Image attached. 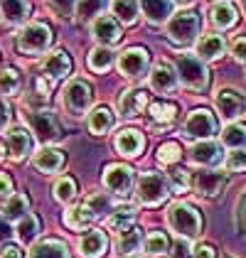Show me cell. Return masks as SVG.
Listing matches in <instances>:
<instances>
[{"instance_id":"cell-1","label":"cell","mask_w":246,"mask_h":258,"mask_svg":"<svg viewBox=\"0 0 246 258\" xmlns=\"http://www.w3.org/2000/svg\"><path fill=\"white\" fill-rule=\"evenodd\" d=\"M167 224L180 238H195L202 229V217L195 207L184 204V202H175L167 209Z\"/></svg>"},{"instance_id":"cell-2","label":"cell","mask_w":246,"mask_h":258,"mask_svg":"<svg viewBox=\"0 0 246 258\" xmlns=\"http://www.w3.org/2000/svg\"><path fill=\"white\" fill-rule=\"evenodd\" d=\"M49 44H52V32H49V27L42 25V22H30V25H25L20 32L15 35L18 52H20V54H27V57L42 54Z\"/></svg>"},{"instance_id":"cell-3","label":"cell","mask_w":246,"mask_h":258,"mask_svg":"<svg viewBox=\"0 0 246 258\" xmlns=\"http://www.w3.org/2000/svg\"><path fill=\"white\" fill-rule=\"evenodd\" d=\"M177 77H180L184 89H190V91H205L207 84H209V72H207L205 61L195 54L177 57Z\"/></svg>"},{"instance_id":"cell-4","label":"cell","mask_w":246,"mask_h":258,"mask_svg":"<svg viewBox=\"0 0 246 258\" xmlns=\"http://www.w3.org/2000/svg\"><path fill=\"white\" fill-rule=\"evenodd\" d=\"M197 32H200V18H197V13H177V15H172L170 22H167V37L170 42H175V44H180V47H187V44H192L195 37H197Z\"/></svg>"},{"instance_id":"cell-5","label":"cell","mask_w":246,"mask_h":258,"mask_svg":"<svg viewBox=\"0 0 246 258\" xmlns=\"http://www.w3.org/2000/svg\"><path fill=\"white\" fill-rule=\"evenodd\" d=\"M61 101H64V108L72 113V116H84L89 108H91V101H94V91L91 86L82 79L69 81L64 86V94H61Z\"/></svg>"},{"instance_id":"cell-6","label":"cell","mask_w":246,"mask_h":258,"mask_svg":"<svg viewBox=\"0 0 246 258\" xmlns=\"http://www.w3.org/2000/svg\"><path fill=\"white\" fill-rule=\"evenodd\" d=\"M167 182L163 175L158 172H143L138 177V187H136V197L145 207H158L165 197H167Z\"/></svg>"},{"instance_id":"cell-7","label":"cell","mask_w":246,"mask_h":258,"mask_svg":"<svg viewBox=\"0 0 246 258\" xmlns=\"http://www.w3.org/2000/svg\"><path fill=\"white\" fill-rule=\"evenodd\" d=\"M22 118H27L30 131L35 133V138L40 140V143L47 145V143L59 140V136H61L59 123H57V118L49 111H27V113H22Z\"/></svg>"},{"instance_id":"cell-8","label":"cell","mask_w":246,"mask_h":258,"mask_svg":"<svg viewBox=\"0 0 246 258\" xmlns=\"http://www.w3.org/2000/svg\"><path fill=\"white\" fill-rule=\"evenodd\" d=\"M217 133V120L214 116L207 111V108H197V111H192L187 120H184L182 125V136L190 140H209L212 136Z\"/></svg>"},{"instance_id":"cell-9","label":"cell","mask_w":246,"mask_h":258,"mask_svg":"<svg viewBox=\"0 0 246 258\" xmlns=\"http://www.w3.org/2000/svg\"><path fill=\"white\" fill-rule=\"evenodd\" d=\"M148 64H150V54L143 47H131L126 49L121 57H118V72H121L126 79H141L145 72H148Z\"/></svg>"},{"instance_id":"cell-10","label":"cell","mask_w":246,"mask_h":258,"mask_svg":"<svg viewBox=\"0 0 246 258\" xmlns=\"http://www.w3.org/2000/svg\"><path fill=\"white\" fill-rule=\"evenodd\" d=\"M103 187L116 197H128L133 187V170L126 165H108L103 170Z\"/></svg>"},{"instance_id":"cell-11","label":"cell","mask_w":246,"mask_h":258,"mask_svg":"<svg viewBox=\"0 0 246 258\" xmlns=\"http://www.w3.org/2000/svg\"><path fill=\"white\" fill-rule=\"evenodd\" d=\"M177 81L180 77L175 74V69L167 61H158L150 72V89L155 94H172L177 89Z\"/></svg>"},{"instance_id":"cell-12","label":"cell","mask_w":246,"mask_h":258,"mask_svg":"<svg viewBox=\"0 0 246 258\" xmlns=\"http://www.w3.org/2000/svg\"><path fill=\"white\" fill-rule=\"evenodd\" d=\"M214 103H217V111L222 113V118L224 120L239 118V116L246 111V99L244 96H239L236 91H231V89H222V91L217 94Z\"/></svg>"},{"instance_id":"cell-13","label":"cell","mask_w":246,"mask_h":258,"mask_svg":"<svg viewBox=\"0 0 246 258\" xmlns=\"http://www.w3.org/2000/svg\"><path fill=\"white\" fill-rule=\"evenodd\" d=\"M195 189L207 199H214L226 184V175L224 172H217V170H205V172H197L192 179Z\"/></svg>"},{"instance_id":"cell-14","label":"cell","mask_w":246,"mask_h":258,"mask_svg":"<svg viewBox=\"0 0 246 258\" xmlns=\"http://www.w3.org/2000/svg\"><path fill=\"white\" fill-rule=\"evenodd\" d=\"M72 72V57L64 49H54L52 54H47L42 61V74L49 77L52 81H59L64 77H69Z\"/></svg>"},{"instance_id":"cell-15","label":"cell","mask_w":246,"mask_h":258,"mask_svg":"<svg viewBox=\"0 0 246 258\" xmlns=\"http://www.w3.org/2000/svg\"><path fill=\"white\" fill-rule=\"evenodd\" d=\"M145 106H148V94L143 89H131L118 96V113L123 118H136L138 113H143Z\"/></svg>"},{"instance_id":"cell-16","label":"cell","mask_w":246,"mask_h":258,"mask_svg":"<svg viewBox=\"0 0 246 258\" xmlns=\"http://www.w3.org/2000/svg\"><path fill=\"white\" fill-rule=\"evenodd\" d=\"M190 160L195 165H202V167H209V165H217L222 160V148L219 143L214 140H200L190 148Z\"/></svg>"},{"instance_id":"cell-17","label":"cell","mask_w":246,"mask_h":258,"mask_svg":"<svg viewBox=\"0 0 246 258\" xmlns=\"http://www.w3.org/2000/svg\"><path fill=\"white\" fill-rule=\"evenodd\" d=\"M91 32H94V37H96V42H99L101 47H111V44H116V42L121 40V27H118V22L113 20V18H108V15L96 18L94 25H91Z\"/></svg>"},{"instance_id":"cell-18","label":"cell","mask_w":246,"mask_h":258,"mask_svg":"<svg viewBox=\"0 0 246 258\" xmlns=\"http://www.w3.org/2000/svg\"><path fill=\"white\" fill-rule=\"evenodd\" d=\"M5 140H8V153H10V158L15 160V162L25 160L32 153V136L25 128H13L5 136Z\"/></svg>"},{"instance_id":"cell-19","label":"cell","mask_w":246,"mask_h":258,"mask_svg":"<svg viewBox=\"0 0 246 258\" xmlns=\"http://www.w3.org/2000/svg\"><path fill=\"white\" fill-rule=\"evenodd\" d=\"M138 3L150 25H163L172 18V0H138Z\"/></svg>"},{"instance_id":"cell-20","label":"cell","mask_w":246,"mask_h":258,"mask_svg":"<svg viewBox=\"0 0 246 258\" xmlns=\"http://www.w3.org/2000/svg\"><path fill=\"white\" fill-rule=\"evenodd\" d=\"M32 165L40 170L42 175H54L64 167V153L57 148H42L40 153H35Z\"/></svg>"},{"instance_id":"cell-21","label":"cell","mask_w":246,"mask_h":258,"mask_svg":"<svg viewBox=\"0 0 246 258\" xmlns=\"http://www.w3.org/2000/svg\"><path fill=\"white\" fill-rule=\"evenodd\" d=\"M106 248H108V238L99 229H91L79 238V253L84 258H99L101 253H106Z\"/></svg>"},{"instance_id":"cell-22","label":"cell","mask_w":246,"mask_h":258,"mask_svg":"<svg viewBox=\"0 0 246 258\" xmlns=\"http://www.w3.org/2000/svg\"><path fill=\"white\" fill-rule=\"evenodd\" d=\"M143 148H145L143 136L138 131H133V128H126V131H121L116 136V150L121 153L123 158H136V155H141Z\"/></svg>"},{"instance_id":"cell-23","label":"cell","mask_w":246,"mask_h":258,"mask_svg":"<svg viewBox=\"0 0 246 258\" xmlns=\"http://www.w3.org/2000/svg\"><path fill=\"white\" fill-rule=\"evenodd\" d=\"M209 20H212L214 27H219V30H231V27L236 25V20H239V15H236V10H234L231 3L219 0V3L212 5V10H209Z\"/></svg>"},{"instance_id":"cell-24","label":"cell","mask_w":246,"mask_h":258,"mask_svg":"<svg viewBox=\"0 0 246 258\" xmlns=\"http://www.w3.org/2000/svg\"><path fill=\"white\" fill-rule=\"evenodd\" d=\"M226 49L224 37L219 35H205L202 40L197 42V57L202 61H217Z\"/></svg>"},{"instance_id":"cell-25","label":"cell","mask_w":246,"mask_h":258,"mask_svg":"<svg viewBox=\"0 0 246 258\" xmlns=\"http://www.w3.org/2000/svg\"><path fill=\"white\" fill-rule=\"evenodd\" d=\"M94 212L86 207V204H77V207H69L64 212V224L72 229V231H84L91 221H94Z\"/></svg>"},{"instance_id":"cell-26","label":"cell","mask_w":246,"mask_h":258,"mask_svg":"<svg viewBox=\"0 0 246 258\" xmlns=\"http://www.w3.org/2000/svg\"><path fill=\"white\" fill-rule=\"evenodd\" d=\"M111 128H113V113H111V108L96 106V108L89 113V131H91L94 136H106Z\"/></svg>"},{"instance_id":"cell-27","label":"cell","mask_w":246,"mask_h":258,"mask_svg":"<svg viewBox=\"0 0 246 258\" xmlns=\"http://www.w3.org/2000/svg\"><path fill=\"white\" fill-rule=\"evenodd\" d=\"M177 116V106L175 103H165V101H155L150 103V118H153V128H167Z\"/></svg>"},{"instance_id":"cell-28","label":"cell","mask_w":246,"mask_h":258,"mask_svg":"<svg viewBox=\"0 0 246 258\" xmlns=\"http://www.w3.org/2000/svg\"><path fill=\"white\" fill-rule=\"evenodd\" d=\"M30 258H69V251L57 238H44L30 251Z\"/></svg>"},{"instance_id":"cell-29","label":"cell","mask_w":246,"mask_h":258,"mask_svg":"<svg viewBox=\"0 0 246 258\" xmlns=\"http://www.w3.org/2000/svg\"><path fill=\"white\" fill-rule=\"evenodd\" d=\"M27 207H30L27 195H13V197L5 199V204H3L0 212H3V217L8 219V221H20L25 214H30Z\"/></svg>"},{"instance_id":"cell-30","label":"cell","mask_w":246,"mask_h":258,"mask_svg":"<svg viewBox=\"0 0 246 258\" xmlns=\"http://www.w3.org/2000/svg\"><path fill=\"white\" fill-rule=\"evenodd\" d=\"M222 143L231 150H246V123H229L222 131Z\"/></svg>"},{"instance_id":"cell-31","label":"cell","mask_w":246,"mask_h":258,"mask_svg":"<svg viewBox=\"0 0 246 258\" xmlns=\"http://www.w3.org/2000/svg\"><path fill=\"white\" fill-rule=\"evenodd\" d=\"M0 13H3L5 22L18 25V22H22L25 18H27L30 8H27L25 0H0Z\"/></svg>"},{"instance_id":"cell-32","label":"cell","mask_w":246,"mask_h":258,"mask_svg":"<svg viewBox=\"0 0 246 258\" xmlns=\"http://www.w3.org/2000/svg\"><path fill=\"white\" fill-rule=\"evenodd\" d=\"M133 221H136V212H133L131 207H121V209L111 212V217H108L106 224H108V229H111V231L123 234V231L133 229Z\"/></svg>"},{"instance_id":"cell-33","label":"cell","mask_w":246,"mask_h":258,"mask_svg":"<svg viewBox=\"0 0 246 258\" xmlns=\"http://www.w3.org/2000/svg\"><path fill=\"white\" fill-rule=\"evenodd\" d=\"M111 10H113V15H116L123 25H133V22L138 20L141 3H138V0H113Z\"/></svg>"},{"instance_id":"cell-34","label":"cell","mask_w":246,"mask_h":258,"mask_svg":"<svg viewBox=\"0 0 246 258\" xmlns=\"http://www.w3.org/2000/svg\"><path fill=\"white\" fill-rule=\"evenodd\" d=\"M18 238H20L25 246H30L35 238H37V234H40V219L35 217V214H25V217L18 221Z\"/></svg>"},{"instance_id":"cell-35","label":"cell","mask_w":246,"mask_h":258,"mask_svg":"<svg viewBox=\"0 0 246 258\" xmlns=\"http://www.w3.org/2000/svg\"><path fill=\"white\" fill-rule=\"evenodd\" d=\"M141 241H143L141 231L133 226V229H128V231L118 234V238H116V251H118L121 256H131V253H136V251H138Z\"/></svg>"},{"instance_id":"cell-36","label":"cell","mask_w":246,"mask_h":258,"mask_svg":"<svg viewBox=\"0 0 246 258\" xmlns=\"http://www.w3.org/2000/svg\"><path fill=\"white\" fill-rule=\"evenodd\" d=\"M22 86V77L18 69H13V67H5L3 72H0V94H5V96H15L18 91H20Z\"/></svg>"},{"instance_id":"cell-37","label":"cell","mask_w":246,"mask_h":258,"mask_svg":"<svg viewBox=\"0 0 246 258\" xmlns=\"http://www.w3.org/2000/svg\"><path fill=\"white\" fill-rule=\"evenodd\" d=\"M111 64H113V52L108 49V47H94L91 52H89V67L94 69V72H108L111 69Z\"/></svg>"},{"instance_id":"cell-38","label":"cell","mask_w":246,"mask_h":258,"mask_svg":"<svg viewBox=\"0 0 246 258\" xmlns=\"http://www.w3.org/2000/svg\"><path fill=\"white\" fill-rule=\"evenodd\" d=\"M167 248H170V238L163 231H153L145 236V251L150 256H163V253H167Z\"/></svg>"},{"instance_id":"cell-39","label":"cell","mask_w":246,"mask_h":258,"mask_svg":"<svg viewBox=\"0 0 246 258\" xmlns=\"http://www.w3.org/2000/svg\"><path fill=\"white\" fill-rule=\"evenodd\" d=\"M77 195V184H74V179L72 177H61L57 179V184H54V199L61 202V204H67V202H72Z\"/></svg>"},{"instance_id":"cell-40","label":"cell","mask_w":246,"mask_h":258,"mask_svg":"<svg viewBox=\"0 0 246 258\" xmlns=\"http://www.w3.org/2000/svg\"><path fill=\"white\" fill-rule=\"evenodd\" d=\"M106 8V0H79L77 3V18L79 20H89L94 15H99Z\"/></svg>"},{"instance_id":"cell-41","label":"cell","mask_w":246,"mask_h":258,"mask_svg":"<svg viewBox=\"0 0 246 258\" xmlns=\"http://www.w3.org/2000/svg\"><path fill=\"white\" fill-rule=\"evenodd\" d=\"M180 158H182V150L177 143H165L158 148V162H163V165H175Z\"/></svg>"},{"instance_id":"cell-42","label":"cell","mask_w":246,"mask_h":258,"mask_svg":"<svg viewBox=\"0 0 246 258\" xmlns=\"http://www.w3.org/2000/svg\"><path fill=\"white\" fill-rule=\"evenodd\" d=\"M190 187H192V179H190V175L184 170H172L170 172V189L175 195H184Z\"/></svg>"},{"instance_id":"cell-43","label":"cell","mask_w":246,"mask_h":258,"mask_svg":"<svg viewBox=\"0 0 246 258\" xmlns=\"http://www.w3.org/2000/svg\"><path fill=\"white\" fill-rule=\"evenodd\" d=\"M226 170L229 172H241L246 170V150H234L226 158Z\"/></svg>"},{"instance_id":"cell-44","label":"cell","mask_w":246,"mask_h":258,"mask_svg":"<svg viewBox=\"0 0 246 258\" xmlns=\"http://www.w3.org/2000/svg\"><path fill=\"white\" fill-rule=\"evenodd\" d=\"M84 204L94 212V217H99V214H103V212L108 209V199L103 197V195H91V197H86Z\"/></svg>"},{"instance_id":"cell-45","label":"cell","mask_w":246,"mask_h":258,"mask_svg":"<svg viewBox=\"0 0 246 258\" xmlns=\"http://www.w3.org/2000/svg\"><path fill=\"white\" fill-rule=\"evenodd\" d=\"M231 57L239 64H246V37H236L231 42Z\"/></svg>"},{"instance_id":"cell-46","label":"cell","mask_w":246,"mask_h":258,"mask_svg":"<svg viewBox=\"0 0 246 258\" xmlns=\"http://www.w3.org/2000/svg\"><path fill=\"white\" fill-rule=\"evenodd\" d=\"M172 258H192V248L187 243V238H180L172 248Z\"/></svg>"},{"instance_id":"cell-47","label":"cell","mask_w":246,"mask_h":258,"mask_svg":"<svg viewBox=\"0 0 246 258\" xmlns=\"http://www.w3.org/2000/svg\"><path fill=\"white\" fill-rule=\"evenodd\" d=\"M0 258H25V251L20 246H15V243H5L0 248Z\"/></svg>"},{"instance_id":"cell-48","label":"cell","mask_w":246,"mask_h":258,"mask_svg":"<svg viewBox=\"0 0 246 258\" xmlns=\"http://www.w3.org/2000/svg\"><path fill=\"white\" fill-rule=\"evenodd\" d=\"M77 3H79V0H52V5L59 10L61 15H72V13L77 10Z\"/></svg>"},{"instance_id":"cell-49","label":"cell","mask_w":246,"mask_h":258,"mask_svg":"<svg viewBox=\"0 0 246 258\" xmlns=\"http://www.w3.org/2000/svg\"><path fill=\"white\" fill-rule=\"evenodd\" d=\"M0 197H13V179L0 172Z\"/></svg>"},{"instance_id":"cell-50","label":"cell","mask_w":246,"mask_h":258,"mask_svg":"<svg viewBox=\"0 0 246 258\" xmlns=\"http://www.w3.org/2000/svg\"><path fill=\"white\" fill-rule=\"evenodd\" d=\"M192 258H217V253H214V248H212V246L200 243V246L192 251Z\"/></svg>"},{"instance_id":"cell-51","label":"cell","mask_w":246,"mask_h":258,"mask_svg":"<svg viewBox=\"0 0 246 258\" xmlns=\"http://www.w3.org/2000/svg\"><path fill=\"white\" fill-rule=\"evenodd\" d=\"M8 123H10V106H8V101L0 96V131H5Z\"/></svg>"},{"instance_id":"cell-52","label":"cell","mask_w":246,"mask_h":258,"mask_svg":"<svg viewBox=\"0 0 246 258\" xmlns=\"http://www.w3.org/2000/svg\"><path fill=\"white\" fill-rule=\"evenodd\" d=\"M236 219H239V226L246 229V195L239 199V207H236Z\"/></svg>"},{"instance_id":"cell-53","label":"cell","mask_w":246,"mask_h":258,"mask_svg":"<svg viewBox=\"0 0 246 258\" xmlns=\"http://www.w3.org/2000/svg\"><path fill=\"white\" fill-rule=\"evenodd\" d=\"M8 236H10V226H8V219L0 217V248L5 246V241H8Z\"/></svg>"},{"instance_id":"cell-54","label":"cell","mask_w":246,"mask_h":258,"mask_svg":"<svg viewBox=\"0 0 246 258\" xmlns=\"http://www.w3.org/2000/svg\"><path fill=\"white\" fill-rule=\"evenodd\" d=\"M172 3H180V5H190L192 0H172Z\"/></svg>"},{"instance_id":"cell-55","label":"cell","mask_w":246,"mask_h":258,"mask_svg":"<svg viewBox=\"0 0 246 258\" xmlns=\"http://www.w3.org/2000/svg\"><path fill=\"white\" fill-rule=\"evenodd\" d=\"M5 158V148H3V145H0V160Z\"/></svg>"},{"instance_id":"cell-56","label":"cell","mask_w":246,"mask_h":258,"mask_svg":"<svg viewBox=\"0 0 246 258\" xmlns=\"http://www.w3.org/2000/svg\"><path fill=\"white\" fill-rule=\"evenodd\" d=\"M239 3H241V10L246 13V0H239Z\"/></svg>"}]
</instances>
